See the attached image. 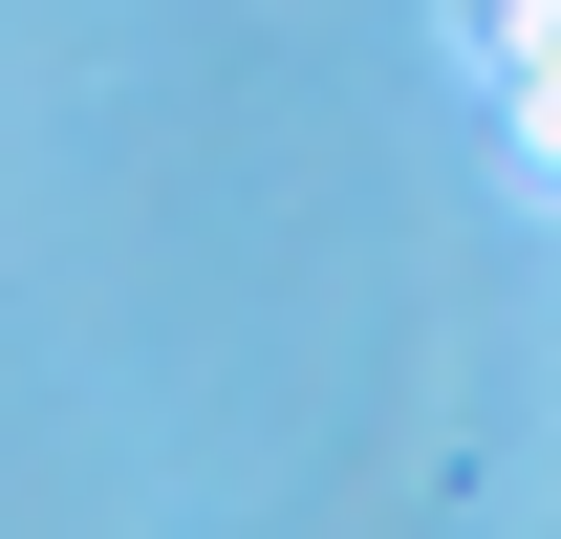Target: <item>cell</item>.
<instances>
[{
  "label": "cell",
  "instance_id": "6da1fadb",
  "mask_svg": "<svg viewBox=\"0 0 561 539\" xmlns=\"http://www.w3.org/2000/svg\"><path fill=\"white\" fill-rule=\"evenodd\" d=\"M496 151H518V173L561 195V66H496Z\"/></svg>",
  "mask_w": 561,
  "mask_h": 539
}]
</instances>
